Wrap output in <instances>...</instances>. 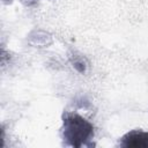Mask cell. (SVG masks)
Segmentation results:
<instances>
[{"label":"cell","instance_id":"obj_1","mask_svg":"<svg viewBox=\"0 0 148 148\" xmlns=\"http://www.w3.org/2000/svg\"><path fill=\"white\" fill-rule=\"evenodd\" d=\"M64 139L73 147H81L94 134L92 125L79 114H67L64 118Z\"/></svg>","mask_w":148,"mask_h":148},{"label":"cell","instance_id":"obj_2","mask_svg":"<svg viewBox=\"0 0 148 148\" xmlns=\"http://www.w3.org/2000/svg\"><path fill=\"white\" fill-rule=\"evenodd\" d=\"M124 147H134V148H147L148 147V133L146 132H131L123 138Z\"/></svg>","mask_w":148,"mask_h":148}]
</instances>
